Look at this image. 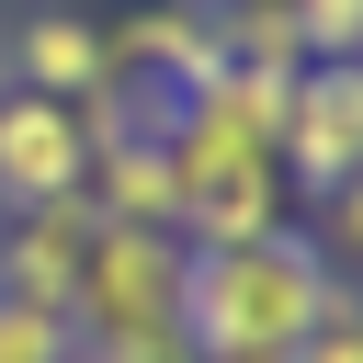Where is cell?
<instances>
[{"label":"cell","mask_w":363,"mask_h":363,"mask_svg":"<svg viewBox=\"0 0 363 363\" xmlns=\"http://www.w3.org/2000/svg\"><path fill=\"white\" fill-rule=\"evenodd\" d=\"M329 295H340V272L318 261L306 227L193 250L182 261V352L193 363H295V340L329 318Z\"/></svg>","instance_id":"6da1fadb"},{"label":"cell","mask_w":363,"mask_h":363,"mask_svg":"<svg viewBox=\"0 0 363 363\" xmlns=\"http://www.w3.org/2000/svg\"><path fill=\"white\" fill-rule=\"evenodd\" d=\"M182 261H193L182 227H91V250H79V295H68V329H79V340L182 329Z\"/></svg>","instance_id":"7a4b0ae2"},{"label":"cell","mask_w":363,"mask_h":363,"mask_svg":"<svg viewBox=\"0 0 363 363\" xmlns=\"http://www.w3.org/2000/svg\"><path fill=\"white\" fill-rule=\"evenodd\" d=\"M272 170H284L295 204H329L363 170V57H306L295 68L284 125H272Z\"/></svg>","instance_id":"3957f363"},{"label":"cell","mask_w":363,"mask_h":363,"mask_svg":"<svg viewBox=\"0 0 363 363\" xmlns=\"http://www.w3.org/2000/svg\"><path fill=\"white\" fill-rule=\"evenodd\" d=\"M79 182H91V125H79V102H45V91H11V79H0V216L68 204Z\"/></svg>","instance_id":"277c9868"},{"label":"cell","mask_w":363,"mask_h":363,"mask_svg":"<svg viewBox=\"0 0 363 363\" xmlns=\"http://www.w3.org/2000/svg\"><path fill=\"white\" fill-rule=\"evenodd\" d=\"M0 79L11 91H45V102H91L102 91V23L68 11V0L0 11Z\"/></svg>","instance_id":"5b68a950"},{"label":"cell","mask_w":363,"mask_h":363,"mask_svg":"<svg viewBox=\"0 0 363 363\" xmlns=\"http://www.w3.org/2000/svg\"><path fill=\"white\" fill-rule=\"evenodd\" d=\"M91 227H102V216H91V193H68V204H34V216H0V295H11V306H45V318H68Z\"/></svg>","instance_id":"8992f818"},{"label":"cell","mask_w":363,"mask_h":363,"mask_svg":"<svg viewBox=\"0 0 363 363\" xmlns=\"http://www.w3.org/2000/svg\"><path fill=\"white\" fill-rule=\"evenodd\" d=\"M216 68V23L193 0H147L125 23H102V79H159V91H193Z\"/></svg>","instance_id":"52a82bcc"},{"label":"cell","mask_w":363,"mask_h":363,"mask_svg":"<svg viewBox=\"0 0 363 363\" xmlns=\"http://www.w3.org/2000/svg\"><path fill=\"white\" fill-rule=\"evenodd\" d=\"M91 216L102 227H170L182 216V193H170V147L159 136H113V147H91Z\"/></svg>","instance_id":"ba28073f"},{"label":"cell","mask_w":363,"mask_h":363,"mask_svg":"<svg viewBox=\"0 0 363 363\" xmlns=\"http://www.w3.org/2000/svg\"><path fill=\"white\" fill-rule=\"evenodd\" d=\"M306 216H318V227H306V238H318V261H329L340 284H363V170H352L329 204H306Z\"/></svg>","instance_id":"9c48e42d"},{"label":"cell","mask_w":363,"mask_h":363,"mask_svg":"<svg viewBox=\"0 0 363 363\" xmlns=\"http://www.w3.org/2000/svg\"><path fill=\"white\" fill-rule=\"evenodd\" d=\"M0 363H79V329L45 318V306H11V295H0Z\"/></svg>","instance_id":"30bf717a"},{"label":"cell","mask_w":363,"mask_h":363,"mask_svg":"<svg viewBox=\"0 0 363 363\" xmlns=\"http://www.w3.org/2000/svg\"><path fill=\"white\" fill-rule=\"evenodd\" d=\"M295 57H363V0H295Z\"/></svg>","instance_id":"8fae6325"},{"label":"cell","mask_w":363,"mask_h":363,"mask_svg":"<svg viewBox=\"0 0 363 363\" xmlns=\"http://www.w3.org/2000/svg\"><path fill=\"white\" fill-rule=\"evenodd\" d=\"M193 11H204V23H284L295 0H193Z\"/></svg>","instance_id":"7c38bea8"},{"label":"cell","mask_w":363,"mask_h":363,"mask_svg":"<svg viewBox=\"0 0 363 363\" xmlns=\"http://www.w3.org/2000/svg\"><path fill=\"white\" fill-rule=\"evenodd\" d=\"M0 11H23V0H0Z\"/></svg>","instance_id":"4fadbf2b"}]
</instances>
